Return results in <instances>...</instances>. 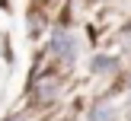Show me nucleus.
<instances>
[{"instance_id": "nucleus-2", "label": "nucleus", "mask_w": 131, "mask_h": 121, "mask_svg": "<svg viewBox=\"0 0 131 121\" xmlns=\"http://www.w3.org/2000/svg\"><path fill=\"white\" fill-rule=\"evenodd\" d=\"M58 89H61V83H58V76H48V80H42V83H38L35 96H38V102H51V99L58 96Z\"/></svg>"}, {"instance_id": "nucleus-3", "label": "nucleus", "mask_w": 131, "mask_h": 121, "mask_svg": "<svg viewBox=\"0 0 131 121\" xmlns=\"http://www.w3.org/2000/svg\"><path fill=\"white\" fill-rule=\"evenodd\" d=\"M118 115H115V105H109V102H99V105L90 112V121H115Z\"/></svg>"}, {"instance_id": "nucleus-1", "label": "nucleus", "mask_w": 131, "mask_h": 121, "mask_svg": "<svg viewBox=\"0 0 131 121\" xmlns=\"http://www.w3.org/2000/svg\"><path fill=\"white\" fill-rule=\"evenodd\" d=\"M48 48H51V54H58L64 64H74V57H77V42H74L70 32H54Z\"/></svg>"}, {"instance_id": "nucleus-4", "label": "nucleus", "mask_w": 131, "mask_h": 121, "mask_svg": "<svg viewBox=\"0 0 131 121\" xmlns=\"http://www.w3.org/2000/svg\"><path fill=\"white\" fill-rule=\"evenodd\" d=\"M90 70H93V73H109V70H115V61L112 57H96V61L90 64Z\"/></svg>"}]
</instances>
